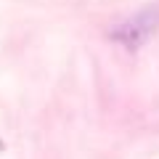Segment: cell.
<instances>
[{
	"mask_svg": "<svg viewBox=\"0 0 159 159\" xmlns=\"http://www.w3.org/2000/svg\"><path fill=\"white\" fill-rule=\"evenodd\" d=\"M157 24H159V8H146V11L135 13L133 19L117 24V29H111V40H117L127 51H135L154 34Z\"/></svg>",
	"mask_w": 159,
	"mask_h": 159,
	"instance_id": "cell-1",
	"label": "cell"
}]
</instances>
